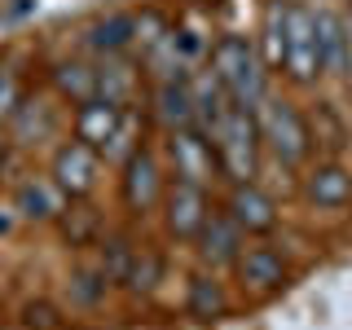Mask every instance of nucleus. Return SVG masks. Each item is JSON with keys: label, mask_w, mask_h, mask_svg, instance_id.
<instances>
[{"label": "nucleus", "mask_w": 352, "mask_h": 330, "mask_svg": "<svg viewBox=\"0 0 352 330\" xmlns=\"http://www.w3.org/2000/svg\"><path fill=\"white\" fill-rule=\"evenodd\" d=\"M256 124H260V141L273 150V159L286 163V168H300L313 150V137H308V119L282 97H264L256 106Z\"/></svg>", "instance_id": "obj_3"}, {"label": "nucleus", "mask_w": 352, "mask_h": 330, "mask_svg": "<svg viewBox=\"0 0 352 330\" xmlns=\"http://www.w3.org/2000/svg\"><path fill=\"white\" fill-rule=\"evenodd\" d=\"M163 220H168V234L181 238V242H194L198 229L207 220V190L203 185H190V181H176L172 190H163Z\"/></svg>", "instance_id": "obj_7"}, {"label": "nucleus", "mask_w": 352, "mask_h": 330, "mask_svg": "<svg viewBox=\"0 0 352 330\" xmlns=\"http://www.w3.org/2000/svg\"><path fill=\"white\" fill-rule=\"evenodd\" d=\"M5 154H9V132L0 128V163H5Z\"/></svg>", "instance_id": "obj_32"}, {"label": "nucleus", "mask_w": 352, "mask_h": 330, "mask_svg": "<svg viewBox=\"0 0 352 330\" xmlns=\"http://www.w3.org/2000/svg\"><path fill=\"white\" fill-rule=\"evenodd\" d=\"M9 124H14V128H9V141H18V146H36V141L53 137L58 119H53V106H44L36 97V102H22Z\"/></svg>", "instance_id": "obj_19"}, {"label": "nucleus", "mask_w": 352, "mask_h": 330, "mask_svg": "<svg viewBox=\"0 0 352 330\" xmlns=\"http://www.w3.org/2000/svg\"><path fill=\"white\" fill-rule=\"evenodd\" d=\"M97 97H106V102L115 106H128L132 97H137V66L119 62L115 53L97 66Z\"/></svg>", "instance_id": "obj_20"}, {"label": "nucleus", "mask_w": 352, "mask_h": 330, "mask_svg": "<svg viewBox=\"0 0 352 330\" xmlns=\"http://www.w3.org/2000/svg\"><path fill=\"white\" fill-rule=\"evenodd\" d=\"M159 278H163V256H159V251H150V247H141L137 256H132V269H128V282L124 286H132V291H154Z\"/></svg>", "instance_id": "obj_26"}, {"label": "nucleus", "mask_w": 352, "mask_h": 330, "mask_svg": "<svg viewBox=\"0 0 352 330\" xmlns=\"http://www.w3.org/2000/svg\"><path fill=\"white\" fill-rule=\"evenodd\" d=\"M14 229V216H0V234H9Z\"/></svg>", "instance_id": "obj_33"}, {"label": "nucleus", "mask_w": 352, "mask_h": 330, "mask_svg": "<svg viewBox=\"0 0 352 330\" xmlns=\"http://www.w3.org/2000/svg\"><path fill=\"white\" fill-rule=\"evenodd\" d=\"M132 242L124 234H115V238H106V247H102V273H106V282H128V269H132Z\"/></svg>", "instance_id": "obj_25"}, {"label": "nucleus", "mask_w": 352, "mask_h": 330, "mask_svg": "<svg viewBox=\"0 0 352 330\" xmlns=\"http://www.w3.org/2000/svg\"><path fill=\"white\" fill-rule=\"evenodd\" d=\"M97 163H102V154L75 137V141H66V146L53 154V181L62 185L66 198H84L97 185Z\"/></svg>", "instance_id": "obj_8"}, {"label": "nucleus", "mask_w": 352, "mask_h": 330, "mask_svg": "<svg viewBox=\"0 0 352 330\" xmlns=\"http://www.w3.org/2000/svg\"><path fill=\"white\" fill-rule=\"evenodd\" d=\"M282 71L291 84H317L322 58H317V14L308 5L286 0V36H282Z\"/></svg>", "instance_id": "obj_4"}, {"label": "nucleus", "mask_w": 352, "mask_h": 330, "mask_svg": "<svg viewBox=\"0 0 352 330\" xmlns=\"http://www.w3.org/2000/svg\"><path fill=\"white\" fill-rule=\"evenodd\" d=\"M119 190H124V207L132 216H146L159 207V198H163V172H159V159L146 150V146H137L124 159V181H119Z\"/></svg>", "instance_id": "obj_6"}, {"label": "nucleus", "mask_w": 352, "mask_h": 330, "mask_svg": "<svg viewBox=\"0 0 352 330\" xmlns=\"http://www.w3.org/2000/svg\"><path fill=\"white\" fill-rule=\"evenodd\" d=\"M212 75L225 84V93L234 97V106L256 110L269 97V80H264V58L247 36H220L212 49Z\"/></svg>", "instance_id": "obj_1"}, {"label": "nucleus", "mask_w": 352, "mask_h": 330, "mask_svg": "<svg viewBox=\"0 0 352 330\" xmlns=\"http://www.w3.org/2000/svg\"><path fill=\"white\" fill-rule=\"evenodd\" d=\"M22 322H27V330H58V308L53 304H27V313H22Z\"/></svg>", "instance_id": "obj_30"}, {"label": "nucleus", "mask_w": 352, "mask_h": 330, "mask_svg": "<svg viewBox=\"0 0 352 330\" xmlns=\"http://www.w3.org/2000/svg\"><path fill=\"white\" fill-rule=\"evenodd\" d=\"M71 198L62 194V185L53 176H31V181L18 185V212L27 220H58L66 212Z\"/></svg>", "instance_id": "obj_16"}, {"label": "nucleus", "mask_w": 352, "mask_h": 330, "mask_svg": "<svg viewBox=\"0 0 352 330\" xmlns=\"http://www.w3.org/2000/svg\"><path fill=\"white\" fill-rule=\"evenodd\" d=\"M282 36H286V5L273 0L269 14H264V49H269V66H282Z\"/></svg>", "instance_id": "obj_27"}, {"label": "nucleus", "mask_w": 352, "mask_h": 330, "mask_svg": "<svg viewBox=\"0 0 352 330\" xmlns=\"http://www.w3.org/2000/svg\"><path fill=\"white\" fill-rule=\"evenodd\" d=\"M168 154H172V168H176V181H190V185H212L220 163H216V146L203 128H172L168 137Z\"/></svg>", "instance_id": "obj_5"}, {"label": "nucleus", "mask_w": 352, "mask_h": 330, "mask_svg": "<svg viewBox=\"0 0 352 330\" xmlns=\"http://www.w3.org/2000/svg\"><path fill=\"white\" fill-rule=\"evenodd\" d=\"M154 115H159L163 128H190L194 124V84L185 75H172V80H159L154 88Z\"/></svg>", "instance_id": "obj_15"}, {"label": "nucleus", "mask_w": 352, "mask_h": 330, "mask_svg": "<svg viewBox=\"0 0 352 330\" xmlns=\"http://www.w3.org/2000/svg\"><path fill=\"white\" fill-rule=\"evenodd\" d=\"M348 80H352V31H348Z\"/></svg>", "instance_id": "obj_34"}, {"label": "nucleus", "mask_w": 352, "mask_h": 330, "mask_svg": "<svg viewBox=\"0 0 352 330\" xmlns=\"http://www.w3.org/2000/svg\"><path fill=\"white\" fill-rule=\"evenodd\" d=\"M53 88H58L71 106L93 102V97H97V71L84 66V62H58V66H53Z\"/></svg>", "instance_id": "obj_22"}, {"label": "nucleus", "mask_w": 352, "mask_h": 330, "mask_svg": "<svg viewBox=\"0 0 352 330\" xmlns=\"http://www.w3.org/2000/svg\"><path fill=\"white\" fill-rule=\"evenodd\" d=\"M225 216L234 220L242 234H269V229L278 225V207H273V198L264 194L256 181L234 185V194H229V203H225Z\"/></svg>", "instance_id": "obj_10"}, {"label": "nucleus", "mask_w": 352, "mask_h": 330, "mask_svg": "<svg viewBox=\"0 0 352 330\" xmlns=\"http://www.w3.org/2000/svg\"><path fill=\"white\" fill-rule=\"evenodd\" d=\"M58 225H62V238L71 242L75 251H84V247H93L97 229H102V216H97V207H88V203H66Z\"/></svg>", "instance_id": "obj_23"}, {"label": "nucleus", "mask_w": 352, "mask_h": 330, "mask_svg": "<svg viewBox=\"0 0 352 330\" xmlns=\"http://www.w3.org/2000/svg\"><path fill=\"white\" fill-rule=\"evenodd\" d=\"M212 146H216V163L220 176H229L234 185H247L260 176V124H256V110L234 106L225 115V124L212 132Z\"/></svg>", "instance_id": "obj_2"}, {"label": "nucleus", "mask_w": 352, "mask_h": 330, "mask_svg": "<svg viewBox=\"0 0 352 330\" xmlns=\"http://www.w3.org/2000/svg\"><path fill=\"white\" fill-rule=\"evenodd\" d=\"M185 313L198 317V322H216L225 317V286L207 273H194L190 278V291H185Z\"/></svg>", "instance_id": "obj_21"}, {"label": "nucleus", "mask_w": 352, "mask_h": 330, "mask_svg": "<svg viewBox=\"0 0 352 330\" xmlns=\"http://www.w3.org/2000/svg\"><path fill=\"white\" fill-rule=\"evenodd\" d=\"M132 132H137V119H132V115H128V110H124V124H119V128H115V137H110V141H106V150H102V154H106V159H119V163H124V159H128V154H132V150H137V146H132Z\"/></svg>", "instance_id": "obj_29"}, {"label": "nucleus", "mask_w": 352, "mask_h": 330, "mask_svg": "<svg viewBox=\"0 0 352 330\" xmlns=\"http://www.w3.org/2000/svg\"><path fill=\"white\" fill-rule=\"evenodd\" d=\"M190 84H194V128H203L207 137H212V132L225 124V115L234 110V97L225 93V84H220L212 71L190 80Z\"/></svg>", "instance_id": "obj_17"}, {"label": "nucleus", "mask_w": 352, "mask_h": 330, "mask_svg": "<svg viewBox=\"0 0 352 330\" xmlns=\"http://www.w3.org/2000/svg\"><path fill=\"white\" fill-rule=\"evenodd\" d=\"M137 27L141 18L137 14H110V18H97L93 27H88V49L93 53H124L132 40H137Z\"/></svg>", "instance_id": "obj_18"}, {"label": "nucleus", "mask_w": 352, "mask_h": 330, "mask_svg": "<svg viewBox=\"0 0 352 330\" xmlns=\"http://www.w3.org/2000/svg\"><path fill=\"white\" fill-rule=\"evenodd\" d=\"M308 137H313V146L322 141L326 150H344L348 146V124L335 115L330 102H317V115H313V124H308Z\"/></svg>", "instance_id": "obj_24"}, {"label": "nucleus", "mask_w": 352, "mask_h": 330, "mask_svg": "<svg viewBox=\"0 0 352 330\" xmlns=\"http://www.w3.org/2000/svg\"><path fill=\"white\" fill-rule=\"evenodd\" d=\"M317 58L322 71L348 80V22L335 9H317Z\"/></svg>", "instance_id": "obj_14"}, {"label": "nucleus", "mask_w": 352, "mask_h": 330, "mask_svg": "<svg viewBox=\"0 0 352 330\" xmlns=\"http://www.w3.org/2000/svg\"><path fill=\"white\" fill-rule=\"evenodd\" d=\"M22 106V93H18V80L14 75H0V119H14V110Z\"/></svg>", "instance_id": "obj_31"}, {"label": "nucleus", "mask_w": 352, "mask_h": 330, "mask_svg": "<svg viewBox=\"0 0 352 330\" xmlns=\"http://www.w3.org/2000/svg\"><path fill=\"white\" fill-rule=\"evenodd\" d=\"M119 124H124V106L106 102V97H93V102L75 106V137H80L84 146H93L97 154L106 150V141L115 137Z\"/></svg>", "instance_id": "obj_12"}, {"label": "nucleus", "mask_w": 352, "mask_h": 330, "mask_svg": "<svg viewBox=\"0 0 352 330\" xmlns=\"http://www.w3.org/2000/svg\"><path fill=\"white\" fill-rule=\"evenodd\" d=\"M304 198L313 207H322V212H339V207L352 203V176L339 163H317L304 176Z\"/></svg>", "instance_id": "obj_13"}, {"label": "nucleus", "mask_w": 352, "mask_h": 330, "mask_svg": "<svg viewBox=\"0 0 352 330\" xmlns=\"http://www.w3.org/2000/svg\"><path fill=\"white\" fill-rule=\"evenodd\" d=\"M106 273L102 269H75V278H71V295H75V304H84V308H93L97 300L106 295Z\"/></svg>", "instance_id": "obj_28"}, {"label": "nucleus", "mask_w": 352, "mask_h": 330, "mask_svg": "<svg viewBox=\"0 0 352 330\" xmlns=\"http://www.w3.org/2000/svg\"><path fill=\"white\" fill-rule=\"evenodd\" d=\"M234 269H238L242 291H251V295H273L286 286V260L273 247H247L234 260Z\"/></svg>", "instance_id": "obj_11"}, {"label": "nucleus", "mask_w": 352, "mask_h": 330, "mask_svg": "<svg viewBox=\"0 0 352 330\" xmlns=\"http://www.w3.org/2000/svg\"><path fill=\"white\" fill-rule=\"evenodd\" d=\"M194 242H198V260H203L207 269H225V264H234L242 256V229L225 212H207Z\"/></svg>", "instance_id": "obj_9"}]
</instances>
